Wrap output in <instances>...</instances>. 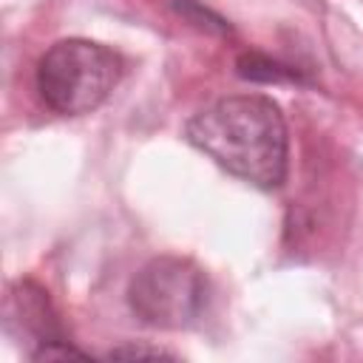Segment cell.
I'll list each match as a JSON object with an SVG mask.
<instances>
[{
    "label": "cell",
    "mask_w": 363,
    "mask_h": 363,
    "mask_svg": "<svg viewBox=\"0 0 363 363\" xmlns=\"http://www.w3.org/2000/svg\"><path fill=\"white\" fill-rule=\"evenodd\" d=\"M128 306L145 326L190 329L210 306V281L196 261L159 255L130 278Z\"/></svg>",
    "instance_id": "3957f363"
},
{
    "label": "cell",
    "mask_w": 363,
    "mask_h": 363,
    "mask_svg": "<svg viewBox=\"0 0 363 363\" xmlns=\"http://www.w3.org/2000/svg\"><path fill=\"white\" fill-rule=\"evenodd\" d=\"M173 9H176L184 20H190L193 26H199V28H204V31H213V34H230V23H227L224 17H218L216 11L204 9V6L196 3V0H173Z\"/></svg>",
    "instance_id": "8992f818"
},
{
    "label": "cell",
    "mask_w": 363,
    "mask_h": 363,
    "mask_svg": "<svg viewBox=\"0 0 363 363\" xmlns=\"http://www.w3.org/2000/svg\"><path fill=\"white\" fill-rule=\"evenodd\" d=\"M238 74L252 82H301L298 71H292L289 65H281L264 54H241Z\"/></svg>",
    "instance_id": "5b68a950"
},
{
    "label": "cell",
    "mask_w": 363,
    "mask_h": 363,
    "mask_svg": "<svg viewBox=\"0 0 363 363\" xmlns=\"http://www.w3.org/2000/svg\"><path fill=\"white\" fill-rule=\"evenodd\" d=\"M108 357H128V360H139V357H150V360H159V357H170L173 354L167 349H159V346H136V343H128V346H116L108 352Z\"/></svg>",
    "instance_id": "52a82bcc"
},
{
    "label": "cell",
    "mask_w": 363,
    "mask_h": 363,
    "mask_svg": "<svg viewBox=\"0 0 363 363\" xmlns=\"http://www.w3.org/2000/svg\"><path fill=\"white\" fill-rule=\"evenodd\" d=\"M122 57L94 40L68 37L54 43L37 65V91L43 102L62 116L96 111L119 85Z\"/></svg>",
    "instance_id": "7a4b0ae2"
},
{
    "label": "cell",
    "mask_w": 363,
    "mask_h": 363,
    "mask_svg": "<svg viewBox=\"0 0 363 363\" xmlns=\"http://www.w3.org/2000/svg\"><path fill=\"white\" fill-rule=\"evenodd\" d=\"M9 306H11L9 309L11 312L9 318L11 320H20L23 332H28L34 337L37 349L40 346H48V343L65 340L62 323H60V318H57V312H54V306L48 301V292H43L37 284L20 281L14 286V292H11V303Z\"/></svg>",
    "instance_id": "277c9868"
},
{
    "label": "cell",
    "mask_w": 363,
    "mask_h": 363,
    "mask_svg": "<svg viewBox=\"0 0 363 363\" xmlns=\"http://www.w3.org/2000/svg\"><path fill=\"white\" fill-rule=\"evenodd\" d=\"M184 136L218 167L261 190H272L286 179V122L264 94L213 102L184 125Z\"/></svg>",
    "instance_id": "6da1fadb"
}]
</instances>
